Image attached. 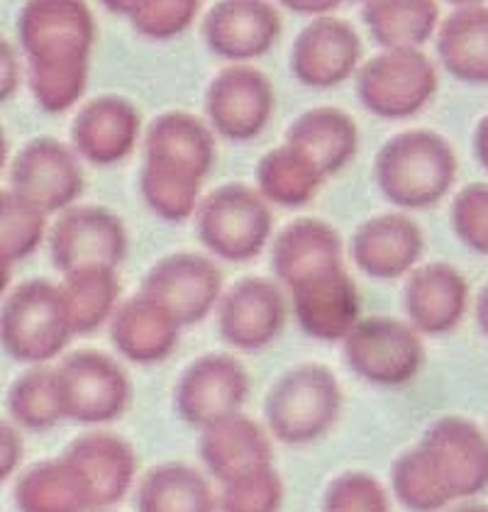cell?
Wrapping results in <instances>:
<instances>
[{"instance_id":"cell-1","label":"cell","mask_w":488,"mask_h":512,"mask_svg":"<svg viewBox=\"0 0 488 512\" xmlns=\"http://www.w3.org/2000/svg\"><path fill=\"white\" fill-rule=\"evenodd\" d=\"M96 20L76 0H37L18 15L27 86L44 113H66L86 93Z\"/></svg>"},{"instance_id":"cell-2","label":"cell","mask_w":488,"mask_h":512,"mask_svg":"<svg viewBox=\"0 0 488 512\" xmlns=\"http://www.w3.org/2000/svg\"><path fill=\"white\" fill-rule=\"evenodd\" d=\"M391 486L410 512H440L449 503L474 498L488 488V437L471 420L447 415L420 444L401 454Z\"/></svg>"},{"instance_id":"cell-3","label":"cell","mask_w":488,"mask_h":512,"mask_svg":"<svg viewBox=\"0 0 488 512\" xmlns=\"http://www.w3.org/2000/svg\"><path fill=\"white\" fill-rule=\"evenodd\" d=\"M215 161L208 122L188 113H164L144 137L140 193L147 208L166 222L188 220L198 208L203 178Z\"/></svg>"},{"instance_id":"cell-4","label":"cell","mask_w":488,"mask_h":512,"mask_svg":"<svg viewBox=\"0 0 488 512\" xmlns=\"http://www.w3.org/2000/svg\"><path fill=\"white\" fill-rule=\"evenodd\" d=\"M374 178L388 203L423 210L440 203L457 178V154L432 130H406L391 137L374 159Z\"/></svg>"},{"instance_id":"cell-5","label":"cell","mask_w":488,"mask_h":512,"mask_svg":"<svg viewBox=\"0 0 488 512\" xmlns=\"http://www.w3.org/2000/svg\"><path fill=\"white\" fill-rule=\"evenodd\" d=\"M342 408L335 374L320 364L288 371L264 400L269 432L286 444H308L327 434Z\"/></svg>"},{"instance_id":"cell-6","label":"cell","mask_w":488,"mask_h":512,"mask_svg":"<svg viewBox=\"0 0 488 512\" xmlns=\"http://www.w3.org/2000/svg\"><path fill=\"white\" fill-rule=\"evenodd\" d=\"M196 227L210 254L227 261H252L264 252L274 217L259 191L244 183H225L198 203Z\"/></svg>"},{"instance_id":"cell-7","label":"cell","mask_w":488,"mask_h":512,"mask_svg":"<svg viewBox=\"0 0 488 512\" xmlns=\"http://www.w3.org/2000/svg\"><path fill=\"white\" fill-rule=\"evenodd\" d=\"M71 337L59 286L42 278L22 283L0 310V344L18 361L44 364L64 352Z\"/></svg>"},{"instance_id":"cell-8","label":"cell","mask_w":488,"mask_h":512,"mask_svg":"<svg viewBox=\"0 0 488 512\" xmlns=\"http://www.w3.org/2000/svg\"><path fill=\"white\" fill-rule=\"evenodd\" d=\"M359 103L386 120L418 115L437 91V69L420 49L381 52L357 69Z\"/></svg>"},{"instance_id":"cell-9","label":"cell","mask_w":488,"mask_h":512,"mask_svg":"<svg viewBox=\"0 0 488 512\" xmlns=\"http://www.w3.org/2000/svg\"><path fill=\"white\" fill-rule=\"evenodd\" d=\"M342 342L349 369L376 386L413 381L425 361L423 339L396 317H364Z\"/></svg>"},{"instance_id":"cell-10","label":"cell","mask_w":488,"mask_h":512,"mask_svg":"<svg viewBox=\"0 0 488 512\" xmlns=\"http://www.w3.org/2000/svg\"><path fill=\"white\" fill-rule=\"evenodd\" d=\"M61 413L83 425L118 420L132 398L122 366L103 352H76L57 369Z\"/></svg>"},{"instance_id":"cell-11","label":"cell","mask_w":488,"mask_h":512,"mask_svg":"<svg viewBox=\"0 0 488 512\" xmlns=\"http://www.w3.org/2000/svg\"><path fill=\"white\" fill-rule=\"evenodd\" d=\"M130 249L125 222L101 205H71L49 232V254L64 274L81 269H115Z\"/></svg>"},{"instance_id":"cell-12","label":"cell","mask_w":488,"mask_h":512,"mask_svg":"<svg viewBox=\"0 0 488 512\" xmlns=\"http://www.w3.org/2000/svg\"><path fill=\"white\" fill-rule=\"evenodd\" d=\"M83 169L69 144L35 137L10 161V191L44 215L64 213L83 193Z\"/></svg>"},{"instance_id":"cell-13","label":"cell","mask_w":488,"mask_h":512,"mask_svg":"<svg viewBox=\"0 0 488 512\" xmlns=\"http://www.w3.org/2000/svg\"><path fill=\"white\" fill-rule=\"evenodd\" d=\"M274 110V86L264 71L230 64L205 91L208 127L230 142H249L266 130Z\"/></svg>"},{"instance_id":"cell-14","label":"cell","mask_w":488,"mask_h":512,"mask_svg":"<svg viewBox=\"0 0 488 512\" xmlns=\"http://www.w3.org/2000/svg\"><path fill=\"white\" fill-rule=\"evenodd\" d=\"M144 296L157 300L181 327L198 325L220 303L223 274L201 254H171L144 276Z\"/></svg>"},{"instance_id":"cell-15","label":"cell","mask_w":488,"mask_h":512,"mask_svg":"<svg viewBox=\"0 0 488 512\" xmlns=\"http://www.w3.org/2000/svg\"><path fill=\"white\" fill-rule=\"evenodd\" d=\"M247 398V369L240 359L227 354H205L196 359L176 386V410L181 420L201 430L240 413Z\"/></svg>"},{"instance_id":"cell-16","label":"cell","mask_w":488,"mask_h":512,"mask_svg":"<svg viewBox=\"0 0 488 512\" xmlns=\"http://www.w3.org/2000/svg\"><path fill=\"white\" fill-rule=\"evenodd\" d=\"M362 40L340 18H315L298 32L291 49L293 76L310 88H335L357 74Z\"/></svg>"},{"instance_id":"cell-17","label":"cell","mask_w":488,"mask_h":512,"mask_svg":"<svg viewBox=\"0 0 488 512\" xmlns=\"http://www.w3.org/2000/svg\"><path fill=\"white\" fill-rule=\"evenodd\" d=\"M286 317L288 303L284 293L266 278H244L220 296V335L227 344L244 352H257L274 342L284 330Z\"/></svg>"},{"instance_id":"cell-18","label":"cell","mask_w":488,"mask_h":512,"mask_svg":"<svg viewBox=\"0 0 488 512\" xmlns=\"http://www.w3.org/2000/svg\"><path fill=\"white\" fill-rule=\"evenodd\" d=\"M293 313L308 337L340 342L359 322L357 286L345 266H330L288 286Z\"/></svg>"},{"instance_id":"cell-19","label":"cell","mask_w":488,"mask_h":512,"mask_svg":"<svg viewBox=\"0 0 488 512\" xmlns=\"http://www.w3.org/2000/svg\"><path fill=\"white\" fill-rule=\"evenodd\" d=\"M281 35V15L271 3H215L203 20V40L218 57L244 64L264 57Z\"/></svg>"},{"instance_id":"cell-20","label":"cell","mask_w":488,"mask_h":512,"mask_svg":"<svg viewBox=\"0 0 488 512\" xmlns=\"http://www.w3.org/2000/svg\"><path fill=\"white\" fill-rule=\"evenodd\" d=\"M142 118L135 105L122 96H98L88 100L71 125V144L76 157L93 166H113L135 149Z\"/></svg>"},{"instance_id":"cell-21","label":"cell","mask_w":488,"mask_h":512,"mask_svg":"<svg viewBox=\"0 0 488 512\" xmlns=\"http://www.w3.org/2000/svg\"><path fill=\"white\" fill-rule=\"evenodd\" d=\"M469 303L467 278L449 264H425L413 271L403 291L410 327L423 335H447L462 322Z\"/></svg>"},{"instance_id":"cell-22","label":"cell","mask_w":488,"mask_h":512,"mask_svg":"<svg viewBox=\"0 0 488 512\" xmlns=\"http://www.w3.org/2000/svg\"><path fill=\"white\" fill-rule=\"evenodd\" d=\"M425 252V237L408 215H376L359 225L352 237V256L366 276L379 281L408 274Z\"/></svg>"},{"instance_id":"cell-23","label":"cell","mask_w":488,"mask_h":512,"mask_svg":"<svg viewBox=\"0 0 488 512\" xmlns=\"http://www.w3.org/2000/svg\"><path fill=\"white\" fill-rule=\"evenodd\" d=\"M66 459L81 471L93 493L96 510L118 505L130 491L137 471V456L118 434L88 432L69 444Z\"/></svg>"},{"instance_id":"cell-24","label":"cell","mask_w":488,"mask_h":512,"mask_svg":"<svg viewBox=\"0 0 488 512\" xmlns=\"http://www.w3.org/2000/svg\"><path fill=\"white\" fill-rule=\"evenodd\" d=\"M181 325L157 300L137 293L115 308L110 317V339L125 359L135 364H157L174 352Z\"/></svg>"},{"instance_id":"cell-25","label":"cell","mask_w":488,"mask_h":512,"mask_svg":"<svg viewBox=\"0 0 488 512\" xmlns=\"http://www.w3.org/2000/svg\"><path fill=\"white\" fill-rule=\"evenodd\" d=\"M286 144L303 154L325 178L342 171L359 147V127L340 108L305 110L286 132Z\"/></svg>"},{"instance_id":"cell-26","label":"cell","mask_w":488,"mask_h":512,"mask_svg":"<svg viewBox=\"0 0 488 512\" xmlns=\"http://www.w3.org/2000/svg\"><path fill=\"white\" fill-rule=\"evenodd\" d=\"M198 452L205 469L220 483L271 466V442L247 415L237 413L205 427Z\"/></svg>"},{"instance_id":"cell-27","label":"cell","mask_w":488,"mask_h":512,"mask_svg":"<svg viewBox=\"0 0 488 512\" xmlns=\"http://www.w3.org/2000/svg\"><path fill=\"white\" fill-rule=\"evenodd\" d=\"M342 249V237L335 227L318 217H298L276 237L271 249L274 274L281 283L293 286L305 276L340 266Z\"/></svg>"},{"instance_id":"cell-28","label":"cell","mask_w":488,"mask_h":512,"mask_svg":"<svg viewBox=\"0 0 488 512\" xmlns=\"http://www.w3.org/2000/svg\"><path fill=\"white\" fill-rule=\"evenodd\" d=\"M442 66L464 83H488V5L464 3L447 15L437 32Z\"/></svg>"},{"instance_id":"cell-29","label":"cell","mask_w":488,"mask_h":512,"mask_svg":"<svg viewBox=\"0 0 488 512\" xmlns=\"http://www.w3.org/2000/svg\"><path fill=\"white\" fill-rule=\"evenodd\" d=\"M20 512H93V493L81 471L64 454L22 473L15 486Z\"/></svg>"},{"instance_id":"cell-30","label":"cell","mask_w":488,"mask_h":512,"mask_svg":"<svg viewBox=\"0 0 488 512\" xmlns=\"http://www.w3.org/2000/svg\"><path fill=\"white\" fill-rule=\"evenodd\" d=\"M362 20L386 52H410L430 40L440 8L432 0H369Z\"/></svg>"},{"instance_id":"cell-31","label":"cell","mask_w":488,"mask_h":512,"mask_svg":"<svg viewBox=\"0 0 488 512\" xmlns=\"http://www.w3.org/2000/svg\"><path fill=\"white\" fill-rule=\"evenodd\" d=\"M218 500L201 471L186 464H162L142 478L137 512H215Z\"/></svg>"},{"instance_id":"cell-32","label":"cell","mask_w":488,"mask_h":512,"mask_svg":"<svg viewBox=\"0 0 488 512\" xmlns=\"http://www.w3.org/2000/svg\"><path fill=\"white\" fill-rule=\"evenodd\" d=\"M59 293L74 335H88L113 317L118 308L120 283L115 278V269L96 266L66 274Z\"/></svg>"},{"instance_id":"cell-33","label":"cell","mask_w":488,"mask_h":512,"mask_svg":"<svg viewBox=\"0 0 488 512\" xmlns=\"http://www.w3.org/2000/svg\"><path fill=\"white\" fill-rule=\"evenodd\" d=\"M323 181L325 176L286 142L266 152L257 164L259 196L284 208L308 205Z\"/></svg>"},{"instance_id":"cell-34","label":"cell","mask_w":488,"mask_h":512,"mask_svg":"<svg viewBox=\"0 0 488 512\" xmlns=\"http://www.w3.org/2000/svg\"><path fill=\"white\" fill-rule=\"evenodd\" d=\"M105 5L149 40H171L181 35L201 10L196 0H113Z\"/></svg>"},{"instance_id":"cell-35","label":"cell","mask_w":488,"mask_h":512,"mask_svg":"<svg viewBox=\"0 0 488 512\" xmlns=\"http://www.w3.org/2000/svg\"><path fill=\"white\" fill-rule=\"evenodd\" d=\"M8 410L20 425L30 430H47L64 417L57 386V371L32 369L22 374L10 388Z\"/></svg>"},{"instance_id":"cell-36","label":"cell","mask_w":488,"mask_h":512,"mask_svg":"<svg viewBox=\"0 0 488 512\" xmlns=\"http://www.w3.org/2000/svg\"><path fill=\"white\" fill-rule=\"evenodd\" d=\"M47 215L10 188H0V254L8 261L25 259L40 247Z\"/></svg>"},{"instance_id":"cell-37","label":"cell","mask_w":488,"mask_h":512,"mask_svg":"<svg viewBox=\"0 0 488 512\" xmlns=\"http://www.w3.org/2000/svg\"><path fill=\"white\" fill-rule=\"evenodd\" d=\"M284 503V481L274 466L249 471L223 483L220 512H279Z\"/></svg>"},{"instance_id":"cell-38","label":"cell","mask_w":488,"mask_h":512,"mask_svg":"<svg viewBox=\"0 0 488 512\" xmlns=\"http://www.w3.org/2000/svg\"><path fill=\"white\" fill-rule=\"evenodd\" d=\"M323 512H391L386 488L371 473L347 471L327 486Z\"/></svg>"},{"instance_id":"cell-39","label":"cell","mask_w":488,"mask_h":512,"mask_svg":"<svg viewBox=\"0 0 488 512\" xmlns=\"http://www.w3.org/2000/svg\"><path fill=\"white\" fill-rule=\"evenodd\" d=\"M452 227L467 247L488 254V183H471L454 198Z\"/></svg>"},{"instance_id":"cell-40","label":"cell","mask_w":488,"mask_h":512,"mask_svg":"<svg viewBox=\"0 0 488 512\" xmlns=\"http://www.w3.org/2000/svg\"><path fill=\"white\" fill-rule=\"evenodd\" d=\"M20 86V59L13 42L0 35V105L8 103Z\"/></svg>"},{"instance_id":"cell-41","label":"cell","mask_w":488,"mask_h":512,"mask_svg":"<svg viewBox=\"0 0 488 512\" xmlns=\"http://www.w3.org/2000/svg\"><path fill=\"white\" fill-rule=\"evenodd\" d=\"M22 456V439L20 434L8 427L5 422H0V483L15 471V466L20 464Z\"/></svg>"},{"instance_id":"cell-42","label":"cell","mask_w":488,"mask_h":512,"mask_svg":"<svg viewBox=\"0 0 488 512\" xmlns=\"http://www.w3.org/2000/svg\"><path fill=\"white\" fill-rule=\"evenodd\" d=\"M474 152H476V159H479V164L488 171V115L486 118H481L479 125H476Z\"/></svg>"},{"instance_id":"cell-43","label":"cell","mask_w":488,"mask_h":512,"mask_svg":"<svg viewBox=\"0 0 488 512\" xmlns=\"http://www.w3.org/2000/svg\"><path fill=\"white\" fill-rule=\"evenodd\" d=\"M284 5L286 8L296 10V13H313V15H318V18H323V15L340 8V3H332V0H325V3H296V0H288V3H284Z\"/></svg>"},{"instance_id":"cell-44","label":"cell","mask_w":488,"mask_h":512,"mask_svg":"<svg viewBox=\"0 0 488 512\" xmlns=\"http://www.w3.org/2000/svg\"><path fill=\"white\" fill-rule=\"evenodd\" d=\"M476 322H479L481 332L488 337V283L484 286V291H481L479 300H476Z\"/></svg>"},{"instance_id":"cell-45","label":"cell","mask_w":488,"mask_h":512,"mask_svg":"<svg viewBox=\"0 0 488 512\" xmlns=\"http://www.w3.org/2000/svg\"><path fill=\"white\" fill-rule=\"evenodd\" d=\"M10 264H13V261H8L3 254H0V293H3L5 288H8V281H10Z\"/></svg>"},{"instance_id":"cell-46","label":"cell","mask_w":488,"mask_h":512,"mask_svg":"<svg viewBox=\"0 0 488 512\" xmlns=\"http://www.w3.org/2000/svg\"><path fill=\"white\" fill-rule=\"evenodd\" d=\"M5 164H8V137H5L3 127H0V174H3Z\"/></svg>"},{"instance_id":"cell-47","label":"cell","mask_w":488,"mask_h":512,"mask_svg":"<svg viewBox=\"0 0 488 512\" xmlns=\"http://www.w3.org/2000/svg\"><path fill=\"white\" fill-rule=\"evenodd\" d=\"M447 512H488V505L481 503H467V505H459V508H452Z\"/></svg>"},{"instance_id":"cell-48","label":"cell","mask_w":488,"mask_h":512,"mask_svg":"<svg viewBox=\"0 0 488 512\" xmlns=\"http://www.w3.org/2000/svg\"><path fill=\"white\" fill-rule=\"evenodd\" d=\"M93 512H105V510H93Z\"/></svg>"}]
</instances>
